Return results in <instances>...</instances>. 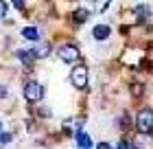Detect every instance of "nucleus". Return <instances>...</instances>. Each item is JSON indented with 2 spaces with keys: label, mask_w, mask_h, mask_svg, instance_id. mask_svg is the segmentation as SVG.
Listing matches in <instances>:
<instances>
[{
  "label": "nucleus",
  "mask_w": 153,
  "mask_h": 149,
  "mask_svg": "<svg viewBox=\"0 0 153 149\" xmlns=\"http://www.w3.org/2000/svg\"><path fill=\"white\" fill-rule=\"evenodd\" d=\"M136 130H138V134H151L153 132V110L151 108H142L136 114Z\"/></svg>",
  "instance_id": "nucleus-1"
},
{
  "label": "nucleus",
  "mask_w": 153,
  "mask_h": 149,
  "mask_svg": "<svg viewBox=\"0 0 153 149\" xmlns=\"http://www.w3.org/2000/svg\"><path fill=\"white\" fill-rule=\"evenodd\" d=\"M70 81H72V86L76 90H83L88 86V66H83V64H79V66H74L72 68V73H70Z\"/></svg>",
  "instance_id": "nucleus-2"
},
{
  "label": "nucleus",
  "mask_w": 153,
  "mask_h": 149,
  "mask_svg": "<svg viewBox=\"0 0 153 149\" xmlns=\"http://www.w3.org/2000/svg\"><path fill=\"white\" fill-rule=\"evenodd\" d=\"M42 97H44V88H42L39 81H26L24 83V99L31 103L35 101H42Z\"/></svg>",
  "instance_id": "nucleus-3"
},
{
  "label": "nucleus",
  "mask_w": 153,
  "mask_h": 149,
  "mask_svg": "<svg viewBox=\"0 0 153 149\" xmlns=\"http://www.w3.org/2000/svg\"><path fill=\"white\" fill-rule=\"evenodd\" d=\"M57 57L61 61H66V64H74L81 57V53H79V48H76L74 44H64V46L57 48Z\"/></svg>",
  "instance_id": "nucleus-4"
},
{
  "label": "nucleus",
  "mask_w": 153,
  "mask_h": 149,
  "mask_svg": "<svg viewBox=\"0 0 153 149\" xmlns=\"http://www.w3.org/2000/svg\"><path fill=\"white\" fill-rule=\"evenodd\" d=\"M31 51L35 53V57H37V59H44V57H48V55H51V44L35 40V46H33Z\"/></svg>",
  "instance_id": "nucleus-5"
},
{
  "label": "nucleus",
  "mask_w": 153,
  "mask_h": 149,
  "mask_svg": "<svg viewBox=\"0 0 153 149\" xmlns=\"http://www.w3.org/2000/svg\"><path fill=\"white\" fill-rule=\"evenodd\" d=\"M109 33H112V31H109L107 24H96L94 29H92V37H94L96 42H105V40L109 37Z\"/></svg>",
  "instance_id": "nucleus-6"
},
{
  "label": "nucleus",
  "mask_w": 153,
  "mask_h": 149,
  "mask_svg": "<svg viewBox=\"0 0 153 149\" xmlns=\"http://www.w3.org/2000/svg\"><path fill=\"white\" fill-rule=\"evenodd\" d=\"M74 138H76V145H79L81 149H88V147H92V138H90L85 132H81V130H79Z\"/></svg>",
  "instance_id": "nucleus-7"
},
{
  "label": "nucleus",
  "mask_w": 153,
  "mask_h": 149,
  "mask_svg": "<svg viewBox=\"0 0 153 149\" xmlns=\"http://www.w3.org/2000/svg\"><path fill=\"white\" fill-rule=\"evenodd\" d=\"M18 59L22 61L24 66H31L37 57H35V53H33V51H18Z\"/></svg>",
  "instance_id": "nucleus-8"
},
{
  "label": "nucleus",
  "mask_w": 153,
  "mask_h": 149,
  "mask_svg": "<svg viewBox=\"0 0 153 149\" xmlns=\"http://www.w3.org/2000/svg\"><path fill=\"white\" fill-rule=\"evenodd\" d=\"M22 37L29 40V42H35V40H39V31L35 29V26H24L22 29Z\"/></svg>",
  "instance_id": "nucleus-9"
},
{
  "label": "nucleus",
  "mask_w": 153,
  "mask_h": 149,
  "mask_svg": "<svg viewBox=\"0 0 153 149\" xmlns=\"http://www.w3.org/2000/svg\"><path fill=\"white\" fill-rule=\"evenodd\" d=\"M88 18H90V11H88V9H76V11L72 13V20H74L76 24H83Z\"/></svg>",
  "instance_id": "nucleus-10"
},
{
  "label": "nucleus",
  "mask_w": 153,
  "mask_h": 149,
  "mask_svg": "<svg viewBox=\"0 0 153 149\" xmlns=\"http://www.w3.org/2000/svg\"><path fill=\"white\" fill-rule=\"evenodd\" d=\"M136 16H138V20H147V18H149V7H147V4L136 7Z\"/></svg>",
  "instance_id": "nucleus-11"
},
{
  "label": "nucleus",
  "mask_w": 153,
  "mask_h": 149,
  "mask_svg": "<svg viewBox=\"0 0 153 149\" xmlns=\"http://www.w3.org/2000/svg\"><path fill=\"white\" fill-rule=\"evenodd\" d=\"M11 134L9 132H2V130H0V145H7V143H11Z\"/></svg>",
  "instance_id": "nucleus-12"
},
{
  "label": "nucleus",
  "mask_w": 153,
  "mask_h": 149,
  "mask_svg": "<svg viewBox=\"0 0 153 149\" xmlns=\"http://www.w3.org/2000/svg\"><path fill=\"white\" fill-rule=\"evenodd\" d=\"M7 11H9L7 2H4V0H0V18H4V16H7Z\"/></svg>",
  "instance_id": "nucleus-13"
},
{
  "label": "nucleus",
  "mask_w": 153,
  "mask_h": 149,
  "mask_svg": "<svg viewBox=\"0 0 153 149\" xmlns=\"http://www.w3.org/2000/svg\"><path fill=\"white\" fill-rule=\"evenodd\" d=\"M4 97H9V88H7V86H0V99H4Z\"/></svg>",
  "instance_id": "nucleus-14"
},
{
  "label": "nucleus",
  "mask_w": 153,
  "mask_h": 149,
  "mask_svg": "<svg viewBox=\"0 0 153 149\" xmlns=\"http://www.w3.org/2000/svg\"><path fill=\"white\" fill-rule=\"evenodd\" d=\"M118 147H123V149H129V147H134V143H129V140H120V143H118Z\"/></svg>",
  "instance_id": "nucleus-15"
},
{
  "label": "nucleus",
  "mask_w": 153,
  "mask_h": 149,
  "mask_svg": "<svg viewBox=\"0 0 153 149\" xmlns=\"http://www.w3.org/2000/svg\"><path fill=\"white\" fill-rule=\"evenodd\" d=\"M11 2H13L16 9H24V0H11Z\"/></svg>",
  "instance_id": "nucleus-16"
},
{
  "label": "nucleus",
  "mask_w": 153,
  "mask_h": 149,
  "mask_svg": "<svg viewBox=\"0 0 153 149\" xmlns=\"http://www.w3.org/2000/svg\"><path fill=\"white\" fill-rule=\"evenodd\" d=\"M99 149H109V143H99Z\"/></svg>",
  "instance_id": "nucleus-17"
},
{
  "label": "nucleus",
  "mask_w": 153,
  "mask_h": 149,
  "mask_svg": "<svg viewBox=\"0 0 153 149\" xmlns=\"http://www.w3.org/2000/svg\"><path fill=\"white\" fill-rule=\"evenodd\" d=\"M0 130H2V121H0Z\"/></svg>",
  "instance_id": "nucleus-18"
}]
</instances>
